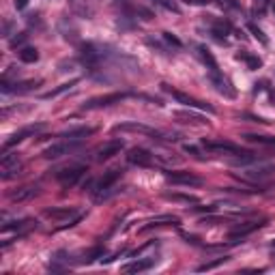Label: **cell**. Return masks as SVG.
<instances>
[{"label":"cell","mask_w":275,"mask_h":275,"mask_svg":"<svg viewBox=\"0 0 275 275\" xmlns=\"http://www.w3.org/2000/svg\"><path fill=\"white\" fill-rule=\"evenodd\" d=\"M161 88H164L166 93H170V95L174 97L176 101H179V104L187 106V107H198V110H204V112H209V114H213V112H215V107H213V106L204 104V101H198V99H193V97L185 95V93H181V90H174V88H170L168 84H161Z\"/></svg>","instance_id":"obj_1"},{"label":"cell","mask_w":275,"mask_h":275,"mask_svg":"<svg viewBox=\"0 0 275 275\" xmlns=\"http://www.w3.org/2000/svg\"><path fill=\"white\" fill-rule=\"evenodd\" d=\"M78 147H80V140H63V142L52 144V147H47L45 150H43V157L45 159H58V157H63V155L73 153Z\"/></svg>","instance_id":"obj_2"},{"label":"cell","mask_w":275,"mask_h":275,"mask_svg":"<svg viewBox=\"0 0 275 275\" xmlns=\"http://www.w3.org/2000/svg\"><path fill=\"white\" fill-rule=\"evenodd\" d=\"M129 93H110V95H101V97H95V99L86 101L82 110H99V107H107V106H114V104H121L123 99H127Z\"/></svg>","instance_id":"obj_3"},{"label":"cell","mask_w":275,"mask_h":275,"mask_svg":"<svg viewBox=\"0 0 275 275\" xmlns=\"http://www.w3.org/2000/svg\"><path fill=\"white\" fill-rule=\"evenodd\" d=\"M166 179H168L172 185H187V187L202 185L200 176H196L193 172H185V170H170V172H166Z\"/></svg>","instance_id":"obj_4"},{"label":"cell","mask_w":275,"mask_h":275,"mask_svg":"<svg viewBox=\"0 0 275 275\" xmlns=\"http://www.w3.org/2000/svg\"><path fill=\"white\" fill-rule=\"evenodd\" d=\"M121 176H123V170H121V168H112V170L104 172V176H101L99 183H97V187H95V191H99L97 200H104L106 191H110L112 187H114V183L121 179Z\"/></svg>","instance_id":"obj_5"},{"label":"cell","mask_w":275,"mask_h":275,"mask_svg":"<svg viewBox=\"0 0 275 275\" xmlns=\"http://www.w3.org/2000/svg\"><path fill=\"white\" fill-rule=\"evenodd\" d=\"M153 159H155V155L142 147H136L127 153V161L131 166H138V168H150V166H153Z\"/></svg>","instance_id":"obj_6"},{"label":"cell","mask_w":275,"mask_h":275,"mask_svg":"<svg viewBox=\"0 0 275 275\" xmlns=\"http://www.w3.org/2000/svg\"><path fill=\"white\" fill-rule=\"evenodd\" d=\"M84 172H86L84 166H71V168H64L61 172H56V179L61 181L64 187H71V185H75V183L82 179Z\"/></svg>","instance_id":"obj_7"},{"label":"cell","mask_w":275,"mask_h":275,"mask_svg":"<svg viewBox=\"0 0 275 275\" xmlns=\"http://www.w3.org/2000/svg\"><path fill=\"white\" fill-rule=\"evenodd\" d=\"M262 226H265V222H247V224H241V226H236L233 233L228 234V241H230V243H239V241H243L245 236H250L252 233H256V230L262 228Z\"/></svg>","instance_id":"obj_8"},{"label":"cell","mask_w":275,"mask_h":275,"mask_svg":"<svg viewBox=\"0 0 275 275\" xmlns=\"http://www.w3.org/2000/svg\"><path fill=\"white\" fill-rule=\"evenodd\" d=\"M204 148L207 150H217V153H230V155H236V157H243L247 155V150H243L241 147H236L233 142H204Z\"/></svg>","instance_id":"obj_9"},{"label":"cell","mask_w":275,"mask_h":275,"mask_svg":"<svg viewBox=\"0 0 275 275\" xmlns=\"http://www.w3.org/2000/svg\"><path fill=\"white\" fill-rule=\"evenodd\" d=\"M75 215H80V213L75 211L73 207H61V209L52 207V209H45V211H43V217L52 219V222H64V219L75 217Z\"/></svg>","instance_id":"obj_10"},{"label":"cell","mask_w":275,"mask_h":275,"mask_svg":"<svg viewBox=\"0 0 275 275\" xmlns=\"http://www.w3.org/2000/svg\"><path fill=\"white\" fill-rule=\"evenodd\" d=\"M114 131H136V133H144V136H155V138H161L164 133L155 131L147 125H140V123H123V125H116Z\"/></svg>","instance_id":"obj_11"},{"label":"cell","mask_w":275,"mask_h":275,"mask_svg":"<svg viewBox=\"0 0 275 275\" xmlns=\"http://www.w3.org/2000/svg\"><path fill=\"white\" fill-rule=\"evenodd\" d=\"M123 150V142L121 140H114V142H107L104 144L99 150H97V161H107V159H112L114 155H118Z\"/></svg>","instance_id":"obj_12"},{"label":"cell","mask_w":275,"mask_h":275,"mask_svg":"<svg viewBox=\"0 0 275 275\" xmlns=\"http://www.w3.org/2000/svg\"><path fill=\"white\" fill-rule=\"evenodd\" d=\"M179 217H174V215H161V217H155V219H150V222L144 226L140 233H148V230H153V228H159V226H179Z\"/></svg>","instance_id":"obj_13"},{"label":"cell","mask_w":275,"mask_h":275,"mask_svg":"<svg viewBox=\"0 0 275 275\" xmlns=\"http://www.w3.org/2000/svg\"><path fill=\"white\" fill-rule=\"evenodd\" d=\"M37 193H39V185H24V187H20L18 191L11 193V200L13 202H24V200L35 198Z\"/></svg>","instance_id":"obj_14"},{"label":"cell","mask_w":275,"mask_h":275,"mask_svg":"<svg viewBox=\"0 0 275 275\" xmlns=\"http://www.w3.org/2000/svg\"><path fill=\"white\" fill-rule=\"evenodd\" d=\"M41 127H26V129H21V131H18V133H13L9 140H4V144H2V153L4 150H9L11 147H15L18 142H21L26 136H32V133H37Z\"/></svg>","instance_id":"obj_15"},{"label":"cell","mask_w":275,"mask_h":275,"mask_svg":"<svg viewBox=\"0 0 275 275\" xmlns=\"http://www.w3.org/2000/svg\"><path fill=\"white\" fill-rule=\"evenodd\" d=\"M37 228V222L35 219H20V222H11V224H4L2 226V233H11V230H18L20 234L28 233V230Z\"/></svg>","instance_id":"obj_16"},{"label":"cell","mask_w":275,"mask_h":275,"mask_svg":"<svg viewBox=\"0 0 275 275\" xmlns=\"http://www.w3.org/2000/svg\"><path fill=\"white\" fill-rule=\"evenodd\" d=\"M211 82L215 84V88H217L222 95H226V97H234V95H236L234 88L230 86V82L224 78L222 73H211Z\"/></svg>","instance_id":"obj_17"},{"label":"cell","mask_w":275,"mask_h":275,"mask_svg":"<svg viewBox=\"0 0 275 275\" xmlns=\"http://www.w3.org/2000/svg\"><path fill=\"white\" fill-rule=\"evenodd\" d=\"M93 133H95L93 127H78V129H69V131H63L58 138H64V140H80V142H82L84 138L93 136Z\"/></svg>","instance_id":"obj_18"},{"label":"cell","mask_w":275,"mask_h":275,"mask_svg":"<svg viewBox=\"0 0 275 275\" xmlns=\"http://www.w3.org/2000/svg\"><path fill=\"white\" fill-rule=\"evenodd\" d=\"M153 265H155L153 258H147V260H133V262H129V265L123 267V271L125 273H144V271H148Z\"/></svg>","instance_id":"obj_19"},{"label":"cell","mask_w":275,"mask_h":275,"mask_svg":"<svg viewBox=\"0 0 275 275\" xmlns=\"http://www.w3.org/2000/svg\"><path fill=\"white\" fill-rule=\"evenodd\" d=\"M174 116H176V118H181L183 123H191V125H198V127L209 125V121H207V118H204V116H200V114H193V112L179 110V112H174Z\"/></svg>","instance_id":"obj_20"},{"label":"cell","mask_w":275,"mask_h":275,"mask_svg":"<svg viewBox=\"0 0 275 275\" xmlns=\"http://www.w3.org/2000/svg\"><path fill=\"white\" fill-rule=\"evenodd\" d=\"M198 54H200V58L204 61V64L209 67V71H211V73H219L217 61L213 58V54H211V50H209L207 45H198Z\"/></svg>","instance_id":"obj_21"},{"label":"cell","mask_w":275,"mask_h":275,"mask_svg":"<svg viewBox=\"0 0 275 275\" xmlns=\"http://www.w3.org/2000/svg\"><path fill=\"white\" fill-rule=\"evenodd\" d=\"M243 138L247 140V142L262 144V147H275V138H271V136H258V133H245Z\"/></svg>","instance_id":"obj_22"},{"label":"cell","mask_w":275,"mask_h":275,"mask_svg":"<svg viewBox=\"0 0 275 275\" xmlns=\"http://www.w3.org/2000/svg\"><path fill=\"white\" fill-rule=\"evenodd\" d=\"M78 84V80H71V82H64V84H61L58 88H54V90H47V93H43L41 97L43 99H54V97H58V95H63V93H67L71 86H75Z\"/></svg>","instance_id":"obj_23"},{"label":"cell","mask_w":275,"mask_h":275,"mask_svg":"<svg viewBox=\"0 0 275 275\" xmlns=\"http://www.w3.org/2000/svg\"><path fill=\"white\" fill-rule=\"evenodd\" d=\"M20 61L21 63H37L39 61V52H37V47H24V50H20Z\"/></svg>","instance_id":"obj_24"},{"label":"cell","mask_w":275,"mask_h":275,"mask_svg":"<svg viewBox=\"0 0 275 275\" xmlns=\"http://www.w3.org/2000/svg\"><path fill=\"white\" fill-rule=\"evenodd\" d=\"M236 58H239V61H245L247 63V67H250L252 69V71H256V69H260V58H258V56H254V54H236Z\"/></svg>","instance_id":"obj_25"},{"label":"cell","mask_w":275,"mask_h":275,"mask_svg":"<svg viewBox=\"0 0 275 275\" xmlns=\"http://www.w3.org/2000/svg\"><path fill=\"white\" fill-rule=\"evenodd\" d=\"M271 172H273V168H269L267 166V168H250L245 174L250 176V179H265V176H269Z\"/></svg>","instance_id":"obj_26"},{"label":"cell","mask_w":275,"mask_h":275,"mask_svg":"<svg viewBox=\"0 0 275 275\" xmlns=\"http://www.w3.org/2000/svg\"><path fill=\"white\" fill-rule=\"evenodd\" d=\"M247 30H250V32H252V35H254V37H256V39H258V41H260V43H262V45H267V43H269V39H267V37H265V32H262L260 28H258V26H256V24H247Z\"/></svg>","instance_id":"obj_27"},{"label":"cell","mask_w":275,"mask_h":275,"mask_svg":"<svg viewBox=\"0 0 275 275\" xmlns=\"http://www.w3.org/2000/svg\"><path fill=\"white\" fill-rule=\"evenodd\" d=\"M224 262H228V258H217V260H213V262H207V265L198 267V271H211V269L219 267V265H224Z\"/></svg>","instance_id":"obj_28"},{"label":"cell","mask_w":275,"mask_h":275,"mask_svg":"<svg viewBox=\"0 0 275 275\" xmlns=\"http://www.w3.org/2000/svg\"><path fill=\"white\" fill-rule=\"evenodd\" d=\"M168 200H181V202H196L193 196H183V193H168Z\"/></svg>","instance_id":"obj_29"},{"label":"cell","mask_w":275,"mask_h":275,"mask_svg":"<svg viewBox=\"0 0 275 275\" xmlns=\"http://www.w3.org/2000/svg\"><path fill=\"white\" fill-rule=\"evenodd\" d=\"M164 39H166V43H168V45H174V47H183V43L176 39L174 35H172V32H164Z\"/></svg>","instance_id":"obj_30"},{"label":"cell","mask_w":275,"mask_h":275,"mask_svg":"<svg viewBox=\"0 0 275 275\" xmlns=\"http://www.w3.org/2000/svg\"><path fill=\"white\" fill-rule=\"evenodd\" d=\"M99 256H104V250H101V247H95V250L88 252V256L84 258V262H93L95 258H99Z\"/></svg>","instance_id":"obj_31"},{"label":"cell","mask_w":275,"mask_h":275,"mask_svg":"<svg viewBox=\"0 0 275 275\" xmlns=\"http://www.w3.org/2000/svg\"><path fill=\"white\" fill-rule=\"evenodd\" d=\"M267 4H269V0H256V2H254V11H256V13H262V11L267 9Z\"/></svg>","instance_id":"obj_32"},{"label":"cell","mask_w":275,"mask_h":275,"mask_svg":"<svg viewBox=\"0 0 275 275\" xmlns=\"http://www.w3.org/2000/svg\"><path fill=\"white\" fill-rule=\"evenodd\" d=\"M15 9H26V4H28V0H13Z\"/></svg>","instance_id":"obj_33"},{"label":"cell","mask_w":275,"mask_h":275,"mask_svg":"<svg viewBox=\"0 0 275 275\" xmlns=\"http://www.w3.org/2000/svg\"><path fill=\"white\" fill-rule=\"evenodd\" d=\"M26 39V35H20V37H13V39H11V45H18V43H21V41H24Z\"/></svg>","instance_id":"obj_34"},{"label":"cell","mask_w":275,"mask_h":275,"mask_svg":"<svg viewBox=\"0 0 275 275\" xmlns=\"http://www.w3.org/2000/svg\"><path fill=\"white\" fill-rule=\"evenodd\" d=\"M269 99H271L273 104H275V90H271V93H269Z\"/></svg>","instance_id":"obj_35"},{"label":"cell","mask_w":275,"mask_h":275,"mask_svg":"<svg viewBox=\"0 0 275 275\" xmlns=\"http://www.w3.org/2000/svg\"><path fill=\"white\" fill-rule=\"evenodd\" d=\"M71 4H75V7H78V4H80V0H71Z\"/></svg>","instance_id":"obj_36"}]
</instances>
